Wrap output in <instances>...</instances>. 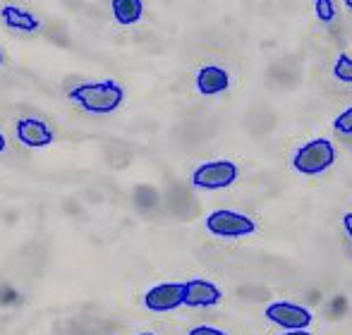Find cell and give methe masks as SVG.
Instances as JSON below:
<instances>
[{
    "label": "cell",
    "instance_id": "1",
    "mask_svg": "<svg viewBox=\"0 0 352 335\" xmlns=\"http://www.w3.org/2000/svg\"><path fill=\"white\" fill-rule=\"evenodd\" d=\"M67 98L89 115H111L125 103V86L118 80H96L74 84Z\"/></svg>",
    "mask_w": 352,
    "mask_h": 335
},
{
    "label": "cell",
    "instance_id": "2",
    "mask_svg": "<svg viewBox=\"0 0 352 335\" xmlns=\"http://www.w3.org/2000/svg\"><path fill=\"white\" fill-rule=\"evenodd\" d=\"M336 159H338V151H336L333 141L329 137H314V139L297 146L290 163L292 170L300 172V175L316 177V175H324L326 170H331Z\"/></svg>",
    "mask_w": 352,
    "mask_h": 335
},
{
    "label": "cell",
    "instance_id": "3",
    "mask_svg": "<svg viewBox=\"0 0 352 335\" xmlns=\"http://www.w3.org/2000/svg\"><path fill=\"white\" fill-rule=\"evenodd\" d=\"M206 230L218 240H240L256 233V220L232 209H216L206 216Z\"/></svg>",
    "mask_w": 352,
    "mask_h": 335
},
{
    "label": "cell",
    "instance_id": "4",
    "mask_svg": "<svg viewBox=\"0 0 352 335\" xmlns=\"http://www.w3.org/2000/svg\"><path fill=\"white\" fill-rule=\"evenodd\" d=\"M240 177V168L237 163L228 159H218V161H206V163H199L192 172V185L197 189L204 192H221L232 187Z\"/></svg>",
    "mask_w": 352,
    "mask_h": 335
},
{
    "label": "cell",
    "instance_id": "5",
    "mask_svg": "<svg viewBox=\"0 0 352 335\" xmlns=\"http://www.w3.org/2000/svg\"><path fill=\"white\" fill-rule=\"evenodd\" d=\"M144 307L153 314H168L185 307V283H158L142 297Z\"/></svg>",
    "mask_w": 352,
    "mask_h": 335
},
{
    "label": "cell",
    "instance_id": "6",
    "mask_svg": "<svg viewBox=\"0 0 352 335\" xmlns=\"http://www.w3.org/2000/svg\"><path fill=\"white\" fill-rule=\"evenodd\" d=\"M264 316L269 319L274 326H278L280 331H302V328H309L314 316L307 307L292 302H274L266 307Z\"/></svg>",
    "mask_w": 352,
    "mask_h": 335
},
{
    "label": "cell",
    "instance_id": "7",
    "mask_svg": "<svg viewBox=\"0 0 352 335\" xmlns=\"http://www.w3.org/2000/svg\"><path fill=\"white\" fill-rule=\"evenodd\" d=\"M14 137L27 149H46L56 141V130L41 117L24 115L14 122Z\"/></svg>",
    "mask_w": 352,
    "mask_h": 335
},
{
    "label": "cell",
    "instance_id": "8",
    "mask_svg": "<svg viewBox=\"0 0 352 335\" xmlns=\"http://www.w3.org/2000/svg\"><path fill=\"white\" fill-rule=\"evenodd\" d=\"M230 72L223 65H216V62H206L197 70L195 75V86L201 96L211 98V96H221L230 89Z\"/></svg>",
    "mask_w": 352,
    "mask_h": 335
},
{
    "label": "cell",
    "instance_id": "9",
    "mask_svg": "<svg viewBox=\"0 0 352 335\" xmlns=\"http://www.w3.org/2000/svg\"><path fill=\"white\" fill-rule=\"evenodd\" d=\"M223 290L216 283L204 278H190L185 280V307L192 309H211L221 304Z\"/></svg>",
    "mask_w": 352,
    "mask_h": 335
},
{
    "label": "cell",
    "instance_id": "10",
    "mask_svg": "<svg viewBox=\"0 0 352 335\" xmlns=\"http://www.w3.org/2000/svg\"><path fill=\"white\" fill-rule=\"evenodd\" d=\"M0 22L10 29V32L19 34H36L41 29V19L32 12V10L22 8V5H3L0 8Z\"/></svg>",
    "mask_w": 352,
    "mask_h": 335
},
{
    "label": "cell",
    "instance_id": "11",
    "mask_svg": "<svg viewBox=\"0 0 352 335\" xmlns=\"http://www.w3.org/2000/svg\"><path fill=\"white\" fill-rule=\"evenodd\" d=\"M144 0H111V14L120 27H135L144 19Z\"/></svg>",
    "mask_w": 352,
    "mask_h": 335
},
{
    "label": "cell",
    "instance_id": "12",
    "mask_svg": "<svg viewBox=\"0 0 352 335\" xmlns=\"http://www.w3.org/2000/svg\"><path fill=\"white\" fill-rule=\"evenodd\" d=\"M331 75L340 84H352V56L350 53H338L331 65Z\"/></svg>",
    "mask_w": 352,
    "mask_h": 335
},
{
    "label": "cell",
    "instance_id": "13",
    "mask_svg": "<svg viewBox=\"0 0 352 335\" xmlns=\"http://www.w3.org/2000/svg\"><path fill=\"white\" fill-rule=\"evenodd\" d=\"M311 5H314V14L321 24H326V27L336 24V19H338V5H336V0H311Z\"/></svg>",
    "mask_w": 352,
    "mask_h": 335
},
{
    "label": "cell",
    "instance_id": "14",
    "mask_svg": "<svg viewBox=\"0 0 352 335\" xmlns=\"http://www.w3.org/2000/svg\"><path fill=\"white\" fill-rule=\"evenodd\" d=\"M333 132L338 137H343V139H352V103L348 108H343L338 115H336Z\"/></svg>",
    "mask_w": 352,
    "mask_h": 335
},
{
    "label": "cell",
    "instance_id": "15",
    "mask_svg": "<svg viewBox=\"0 0 352 335\" xmlns=\"http://www.w3.org/2000/svg\"><path fill=\"white\" fill-rule=\"evenodd\" d=\"M187 335H228L226 331H221V328L216 326H206V323H201V326H195Z\"/></svg>",
    "mask_w": 352,
    "mask_h": 335
},
{
    "label": "cell",
    "instance_id": "16",
    "mask_svg": "<svg viewBox=\"0 0 352 335\" xmlns=\"http://www.w3.org/2000/svg\"><path fill=\"white\" fill-rule=\"evenodd\" d=\"M343 230H345V235H348V240L352 242V211H348V213H343Z\"/></svg>",
    "mask_w": 352,
    "mask_h": 335
},
{
    "label": "cell",
    "instance_id": "17",
    "mask_svg": "<svg viewBox=\"0 0 352 335\" xmlns=\"http://www.w3.org/2000/svg\"><path fill=\"white\" fill-rule=\"evenodd\" d=\"M280 335H311L309 328H302V331H283Z\"/></svg>",
    "mask_w": 352,
    "mask_h": 335
},
{
    "label": "cell",
    "instance_id": "18",
    "mask_svg": "<svg viewBox=\"0 0 352 335\" xmlns=\"http://www.w3.org/2000/svg\"><path fill=\"white\" fill-rule=\"evenodd\" d=\"M5 149H8V137H5V132L0 130V154H3Z\"/></svg>",
    "mask_w": 352,
    "mask_h": 335
},
{
    "label": "cell",
    "instance_id": "19",
    "mask_svg": "<svg viewBox=\"0 0 352 335\" xmlns=\"http://www.w3.org/2000/svg\"><path fill=\"white\" fill-rule=\"evenodd\" d=\"M343 5H345V8L350 10V12H352V0H343Z\"/></svg>",
    "mask_w": 352,
    "mask_h": 335
},
{
    "label": "cell",
    "instance_id": "20",
    "mask_svg": "<svg viewBox=\"0 0 352 335\" xmlns=\"http://www.w3.org/2000/svg\"><path fill=\"white\" fill-rule=\"evenodd\" d=\"M3 62H5V53H3V48H0V67H3Z\"/></svg>",
    "mask_w": 352,
    "mask_h": 335
},
{
    "label": "cell",
    "instance_id": "21",
    "mask_svg": "<svg viewBox=\"0 0 352 335\" xmlns=\"http://www.w3.org/2000/svg\"><path fill=\"white\" fill-rule=\"evenodd\" d=\"M137 335H156V333H148V331H146V333H137Z\"/></svg>",
    "mask_w": 352,
    "mask_h": 335
}]
</instances>
